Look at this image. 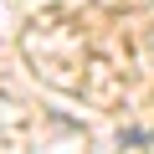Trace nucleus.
I'll return each mask as SVG.
<instances>
[{"label":"nucleus","mask_w":154,"mask_h":154,"mask_svg":"<svg viewBox=\"0 0 154 154\" xmlns=\"http://www.w3.org/2000/svg\"><path fill=\"white\" fill-rule=\"evenodd\" d=\"M118 144H154V134L149 128H128V134H118Z\"/></svg>","instance_id":"obj_1"}]
</instances>
